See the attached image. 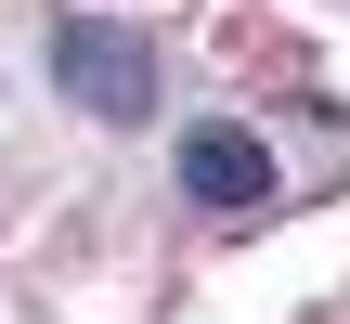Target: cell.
<instances>
[{"label": "cell", "mask_w": 350, "mask_h": 324, "mask_svg": "<svg viewBox=\"0 0 350 324\" xmlns=\"http://www.w3.org/2000/svg\"><path fill=\"white\" fill-rule=\"evenodd\" d=\"M52 78L91 117H156V39H130L104 13H52Z\"/></svg>", "instance_id": "cell-1"}, {"label": "cell", "mask_w": 350, "mask_h": 324, "mask_svg": "<svg viewBox=\"0 0 350 324\" xmlns=\"http://www.w3.org/2000/svg\"><path fill=\"white\" fill-rule=\"evenodd\" d=\"M182 195H195V208H221V221L273 208V156H260V130H234V117L182 130Z\"/></svg>", "instance_id": "cell-2"}]
</instances>
